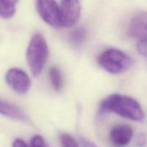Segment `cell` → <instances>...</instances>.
<instances>
[{
	"instance_id": "7c38bea8",
	"label": "cell",
	"mask_w": 147,
	"mask_h": 147,
	"mask_svg": "<svg viewBox=\"0 0 147 147\" xmlns=\"http://www.w3.org/2000/svg\"><path fill=\"white\" fill-rule=\"evenodd\" d=\"M86 37V31L83 27H78L72 31L70 33V39L73 44L79 45L82 44Z\"/></svg>"
},
{
	"instance_id": "8fae6325",
	"label": "cell",
	"mask_w": 147,
	"mask_h": 147,
	"mask_svg": "<svg viewBox=\"0 0 147 147\" xmlns=\"http://www.w3.org/2000/svg\"><path fill=\"white\" fill-rule=\"evenodd\" d=\"M49 77L53 88L57 91L60 90L63 86V80L60 70L56 67H51L49 70Z\"/></svg>"
},
{
	"instance_id": "5b68a950",
	"label": "cell",
	"mask_w": 147,
	"mask_h": 147,
	"mask_svg": "<svg viewBox=\"0 0 147 147\" xmlns=\"http://www.w3.org/2000/svg\"><path fill=\"white\" fill-rule=\"evenodd\" d=\"M60 10L61 27H73L80 18L81 0H61Z\"/></svg>"
},
{
	"instance_id": "7a4b0ae2",
	"label": "cell",
	"mask_w": 147,
	"mask_h": 147,
	"mask_svg": "<svg viewBox=\"0 0 147 147\" xmlns=\"http://www.w3.org/2000/svg\"><path fill=\"white\" fill-rule=\"evenodd\" d=\"M27 60L30 71L34 76H38L42 71L48 57V46L42 34H34L27 50Z\"/></svg>"
},
{
	"instance_id": "52a82bcc",
	"label": "cell",
	"mask_w": 147,
	"mask_h": 147,
	"mask_svg": "<svg viewBox=\"0 0 147 147\" xmlns=\"http://www.w3.org/2000/svg\"><path fill=\"white\" fill-rule=\"evenodd\" d=\"M133 136V129L127 124L116 125L112 128L110 132L111 140L118 146L127 145L131 141Z\"/></svg>"
},
{
	"instance_id": "8992f818",
	"label": "cell",
	"mask_w": 147,
	"mask_h": 147,
	"mask_svg": "<svg viewBox=\"0 0 147 147\" xmlns=\"http://www.w3.org/2000/svg\"><path fill=\"white\" fill-rule=\"evenodd\" d=\"M6 81L11 88L20 94H25L31 86L28 75L19 68L10 69L6 75Z\"/></svg>"
},
{
	"instance_id": "9c48e42d",
	"label": "cell",
	"mask_w": 147,
	"mask_h": 147,
	"mask_svg": "<svg viewBox=\"0 0 147 147\" xmlns=\"http://www.w3.org/2000/svg\"><path fill=\"white\" fill-rule=\"evenodd\" d=\"M0 114L14 120L24 121L27 120L25 113L20 108L1 98H0Z\"/></svg>"
},
{
	"instance_id": "2e32d148",
	"label": "cell",
	"mask_w": 147,
	"mask_h": 147,
	"mask_svg": "<svg viewBox=\"0 0 147 147\" xmlns=\"http://www.w3.org/2000/svg\"><path fill=\"white\" fill-rule=\"evenodd\" d=\"M80 142L83 147H98L94 143L84 137H80Z\"/></svg>"
},
{
	"instance_id": "ba28073f",
	"label": "cell",
	"mask_w": 147,
	"mask_h": 147,
	"mask_svg": "<svg viewBox=\"0 0 147 147\" xmlns=\"http://www.w3.org/2000/svg\"><path fill=\"white\" fill-rule=\"evenodd\" d=\"M129 34L132 38L146 39V14L139 12L132 18L129 28Z\"/></svg>"
},
{
	"instance_id": "277c9868",
	"label": "cell",
	"mask_w": 147,
	"mask_h": 147,
	"mask_svg": "<svg viewBox=\"0 0 147 147\" xmlns=\"http://www.w3.org/2000/svg\"><path fill=\"white\" fill-rule=\"evenodd\" d=\"M36 7L38 14L47 24L54 28L62 27L60 7L55 0H37Z\"/></svg>"
},
{
	"instance_id": "30bf717a",
	"label": "cell",
	"mask_w": 147,
	"mask_h": 147,
	"mask_svg": "<svg viewBox=\"0 0 147 147\" xmlns=\"http://www.w3.org/2000/svg\"><path fill=\"white\" fill-rule=\"evenodd\" d=\"M19 0H0V17L9 19L16 11V4Z\"/></svg>"
},
{
	"instance_id": "6da1fadb",
	"label": "cell",
	"mask_w": 147,
	"mask_h": 147,
	"mask_svg": "<svg viewBox=\"0 0 147 147\" xmlns=\"http://www.w3.org/2000/svg\"><path fill=\"white\" fill-rule=\"evenodd\" d=\"M101 113H113L123 118L136 121H143L144 112L138 101L129 96L121 94H113L102 100L100 104Z\"/></svg>"
},
{
	"instance_id": "e0dca14e",
	"label": "cell",
	"mask_w": 147,
	"mask_h": 147,
	"mask_svg": "<svg viewBox=\"0 0 147 147\" xmlns=\"http://www.w3.org/2000/svg\"><path fill=\"white\" fill-rule=\"evenodd\" d=\"M12 147H30L23 140L17 139L13 143Z\"/></svg>"
},
{
	"instance_id": "9a60e30c",
	"label": "cell",
	"mask_w": 147,
	"mask_h": 147,
	"mask_svg": "<svg viewBox=\"0 0 147 147\" xmlns=\"http://www.w3.org/2000/svg\"><path fill=\"white\" fill-rule=\"evenodd\" d=\"M137 52L141 55L146 57V39H143L140 40L138 42L137 46H136Z\"/></svg>"
},
{
	"instance_id": "4fadbf2b",
	"label": "cell",
	"mask_w": 147,
	"mask_h": 147,
	"mask_svg": "<svg viewBox=\"0 0 147 147\" xmlns=\"http://www.w3.org/2000/svg\"><path fill=\"white\" fill-rule=\"evenodd\" d=\"M60 141L63 147H79L76 139L68 134H60Z\"/></svg>"
},
{
	"instance_id": "ac0fdd59",
	"label": "cell",
	"mask_w": 147,
	"mask_h": 147,
	"mask_svg": "<svg viewBox=\"0 0 147 147\" xmlns=\"http://www.w3.org/2000/svg\"><path fill=\"white\" fill-rule=\"evenodd\" d=\"M137 144L139 146H143L145 144V137L143 134H140L138 137Z\"/></svg>"
},
{
	"instance_id": "3957f363",
	"label": "cell",
	"mask_w": 147,
	"mask_h": 147,
	"mask_svg": "<svg viewBox=\"0 0 147 147\" xmlns=\"http://www.w3.org/2000/svg\"><path fill=\"white\" fill-rule=\"evenodd\" d=\"M98 63L105 70L112 74L126 71L133 63L131 57L121 50L110 48L103 51L98 57Z\"/></svg>"
},
{
	"instance_id": "5bb4252c",
	"label": "cell",
	"mask_w": 147,
	"mask_h": 147,
	"mask_svg": "<svg viewBox=\"0 0 147 147\" xmlns=\"http://www.w3.org/2000/svg\"><path fill=\"white\" fill-rule=\"evenodd\" d=\"M30 147H49L46 144L45 142L42 137L39 135H36L32 138L30 141Z\"/></svg>"
}]
</instances>
